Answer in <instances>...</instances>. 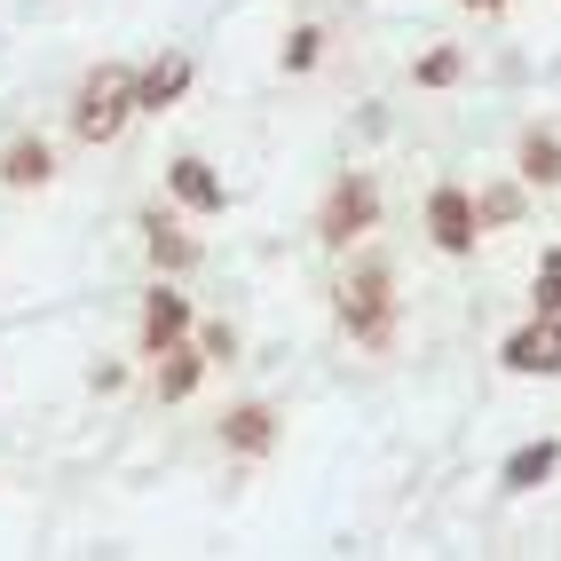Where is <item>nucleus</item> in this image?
I'll list each match as a JSON object with an SVG mask.
<instances>
[{
  "label": "nucleus",
  "mask_w": 561,
  "mask_h": 561,
  "mask_svg": "<svg viewBox=\"0 0 561 561\" xmlns=\"http://www.w3.org/2000/svg\"><path fill=\"white\" fill-rule=\"evenodd\" d=\"M332 309H341L348 341L388 348L396 341V270H388V261H356V270L332 285Z\"/></svg>",
  "instance_id": "1"
},
{
  "label": "nucleus",
  "mask_w": 561,
  "mask_h": 561,
  "mask_svg": "<svg viewBox=\"0 0 561 561\" xmlns=\"http://www.w3.org/2000/svg\"><path fill=\"white\" fill-rule=\"evenodd\" d=\"M127 111H135V71L127 64H95L80 95H71V135L80 142H111L127 127Z\"/></svg>",
  "instance_id": "2"
},
{
  "label": "nucleus",
  "mask_w": 561,
  "mask_h": 561,
  "mask_svg": "<svg viewBox=\"0 0 561 561\" xmlns=\"http://www.w3.org/2000/svg\"><path fill=\"white\" fill-rule=\"evenodd\" d=\"M371 221H380V182H371V174H341V182L324 191V206H317V238H324L332 253H348Z\"/></svg>",
  "instance_id": "3"
},
{
  "label": "nucleus",
  "mask_w": 561,
  "mask_h": 561,
  "mask_svg": "<svg viewBox=\"0 0 561 561\" xmlns=\"http://www.w3.org/2000/svg\"><path fill=\"white\" fill-rule=\"evenodd\" d=\"M499 364H506V371H522V380H553V371H561V317H546V309H538L522 332H506Z\"/></svg>",
  "instance_id": "4"
},
{
  "label": "nucleus",
  "mask_w": 561,
  "mask_h": 561,
  "mask_svg": "<svg viewBox=\"0 0 561 561\" xmlns=\"http://www.w3.org/2000/svg\"><path fill=\"white\" fill-rule=\"evenodd\" d=\"M427 238L443 245V253H474V198L459 191V182H435V198H427Z\"/></svg>",
  "instance_id": "5"
},
{
  "label": "nucleus",
  "mask_w": 561,
  "mask_h": 561,
  "mask_svg": "<svg viewBox=\"0 0 561 561\" xmlns=\"http://www.w3.org/2000/svg\"><path fill=\"white\" fill-rule=\"evenodd\" d=\"M182 332H191V301H182L174 285H159L151 301H142V356H159V348H174Z\"/></svg>",
  "instance_id": "6"
},
{
  "label": "nucleus",
  "mask_w": 561,
  "mask_h": 561,
  "mask_svg": "<svg viewBox=\"0 0 561 561\" xmlns=\"http://www.w3.org/2000/svg\"><path fill=\"white\" fill-rule=\"evenodd\" d=\"M221 443H230L238 459H261V451L277 443V411H270V403H238L230 420H221Z\"/></svg>",
  "instance_id": "7"
},
{
  "label": "nucleus",
  "mask_w": 561,
  "mask_h": 561,
  "mask_svg": "<svg viewBox=\"0 0 561 561\" xmlns=\"http://www.w3.org/2000/svg\"><path fill=\"white\" fill-rule=\"evenodd\" d=\"M182 88H191V56H167V64H151L135 80V111H174Z\"/></svg>",
  "instance_id": "8"
},
{
  "label": "nucleus",
  "mask_w": 561,
  "mask_h": 561,
  "mask_svg": "<svg viewBox=\"0 0 561 561\" xmlns=\"http://www.w3.org/2000/svg\"><path fill=\"white\" fill-rule=\"evenodd\" d=\"M48 174H56V159H48L41 135H24V142H9V151H0V182H9V191H41Z\"/></svg>",
  "instance_id": "9"
},
{
  "label": "nucleus",
  "mask_w": 561,
  "mask_h": 561,
  "mask_svg": "<svg viewBox=\"0 0 561 561\" xmlns=\"http://www.w3.org/2000/svg\"><path fill=\"white\" fill-rule=\"evenodd\" d=\"M167 182H174V198L191 206V214H221V174H214L206 159H174Z\"/></svg>",
  "instance_id": "10"
},
{
  "label": "nucleus",
  "mask_w": 561,
  "mask_h": 561,
  "mask_svg": "<svg viewBox=\"0 0 561 561\" xmlns=\"http://www.w3.org/2000/svg\"><path fill=\"white\" fill-rule=\"evenodd\" d=\"M142 230H151V261H159V270H198V238L182 230L174 214H151Z\"/></svg>",
  "instance_id": "11"
},
{
  "label": "nucleus",
  "mask_w": 561,
  "mask_h": 561,
  "mask_svg": "<svg viewBox=\"0 0 561 561\" xmlns=\"http://www.w3.org/2000/svg\"><path fill=\"white\" fill-rule=\"evenodd\" d=\"M553 467H561V443H553V435H538V443H522V451L506 459V474H499V482H506V491H538Z\"/></svg>",
  "instance_id": "12"
},
{
  "label": "nucleus",
  "mask_w": 561,
  "mask_h": 561,
  "mask_svg": "<svg viewBox=\"0 0 561 561\" xmlns=\"http://www.w3.org/2000/svg\"><path fill=\"white\" fill-rule=\"evenodd\" d=\"M522 182H546V191H553V182H561V135H546V127H530V135H522Z\"/></svg>",
  "instance_id": "13"
},
{
  "label": "nucleus",
  "mask_w": 561,
  "mask_h": 561,
  "mask_svg": "<svg viewBox=\"0 0 561 561\" xmlns=\"http://www.w3.org/2000/svg\"><path fill=\"white\" fill-rule=\"evenodd\" d=\"M159 356H167V364H159V396H167V403H182V396L198 388L206 356H198V348H182V341H174V348H159Z\"/></svg>",
  "instance_id": "14"
},
{
  "label": "nucleus",
  "mask_w": 561,
  "mask_h": 561,
  "mask_svg": "<svg viewBox=\"0 0 561 561\" xmlns=\"http://www.w3.org/2000/svg\"><path fill=\"white\" fill-rule=\"evenodd\" d=\"M530 301H538L546 317H561V245L538 261V285H530Z\"/></svg>",
  "instance_id": "15"
},
{
  "label": "nucleus",
  "mask_w": 561,
  "mask_h": 561,
  "mask_svg": "<svg viewBox=\"0 0 561 561\" xmlns=\"http://www.w3.org/2000/svg\"><path fill=\"white\" fill-rule=\"evenodd\" d=\"M198 356H206V364H230V356H238V332H230V324H198Z\"/></svg>",
  "instance_id": "16"
},
{
  "label": "nucleus",
  "mask_w": 561,
  "mask_h": 561,
  "mask_svg": "<svg viewBox=\"0 0 561 561\" xmlns=\"http://www.w3.org/2000/svg\"><path fill=\"white\" fill-rule=\"evenodd\" d=\"M317 48H324V32H317V24H301V32H293V48H285V71H309V64H317Z\"/></svg>",
  "instance_id": "17"
},
{
  "label": "nucleus",
  "mask_w": 561,
  "mask_h": 561,
  "mask_svg": "<svg viewBox=\"0 0 561 561\" xmlns=\"http://www.w3.org/2000/svg\"><path fill=\"white\" fill-rule=\"evenodd\" d=\"M420 80H427V88H451V80H459V56H451V48H435V56L420 64Z\"/></svg>",
  "instance_id": "18"
},
{
  "label": "nucleus",
  "mask_w": 561,
  "mask_h": 561,
  "mask_svg": "<svg viewBox=\"0 0 561 561\" xmlns=\"http://www.w3.org/2000/svg\"><path fill=\"white\" fill-rule=\"evenodd\" d=\"M482 221H514V191H491V198H482V206H474V230H482Z\"/></svg>",
  "instance_id": "19"
},
{
  "label": "nucleus",
  "mask_w": 561,
  "mask_h": 561,
  "mask_svg": "<svg viewBox=\"0 0 561 561\" xmlns=\"http://www.w3.org/2000/svg\"><path fill=\"white\" fill-rule=\"evenodd\" d=\"M459 9H474V16H499V9H506V0H459Z\"/></svg>",
  "instance_id": "20"
}]
</instances>
